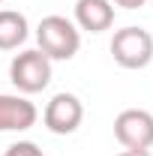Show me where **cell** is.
<instances>
[{
    "label": "cell",
    "instance_id": "277c9868",
    "mask_svg": "<svg viewBox=\"0 0 153 156\" xmlns=\"http://www.w3.org/2000/svg\"><path fill=\"white\" fill-rule=\"evenodd\" d=\"M114 138L126 150L153 147V114L144 108H126L114 117Z\"/></svg>",
    "mask_w": 153,
    "mask_h": 156
},
{
    "label": "cell",
    "instance_id": "9c48e42d",
    "mask_svg": "<svg viewBox=\"0 0 153 156\" xmlns=\"http://www.w3.org/2000/svg\"><path fill=\"white\" fill-rule=\"evenodd\" d=\"M6 156H45V153L39 150L33 141H15V144L6 150Z\"/></svg>",
    "mask_w": 153,
    "mask_h": 156
},
{
    "label": "cell",
    "instance_id": "3957f363",
    "mask_svg": "<svg viewBox=\"0 0 153 156\" xmlns=\"http://www.w3.org/2000/svg\"><path fill=\"white\" fill-rule=\"evenodd\" d=\"M111 57L123 69H144L153 60V36L144 27H123L111 39Z\"/></svg>",
    "mask_w": 153,
    "mask_h": 156
},
{
    "label": "cell",
    "instance_id": "52a82bcc",
    "mask_svg": "<svg viewBox=\"0 0 153 156\" xmlns=\"http://www.w3.org/2000/svg\"><path fill=\"white\" fill-rule=\"evenodd\" d=\"M114 24V3L111 0H78L75 3V27L87 33H102Z\"/></svg>",
    "mask_w": 153,
    "mask_h": 156
},
{
    "label": "cell",
    "instance_id": "ba28073f",
    "mask_svg": "<svg viewBox=\"0 0 153 156\" xmlns=\"http://www.w3.org/2000/svg\"><path fill=\"white\" fill-rule=\"evenodd\" d=\"M27 39V18L15 9H0V51H15Z\"/></svg>",
    "mask_w": 153,
    "mask_h": 156
},
{
    "label": "cell",
    "instance_id": "30bf717a",
    "mask_svg": "<svg viewBox=\"0 0 153 156\" xmlns=\"http://www.w3.org/2000/svg\"><path fill=\"white\" fill-rule=\"evenodd\" d=\"M114 6H123V9H141L147 0H111Z\"/></svg>",
    "mask_w": 153,
    "mask_h": 156
},
{
    "label": "cell",
    "instance_id": "6da1fadb",
    "mask_svg": "<svg viewBox=\"0 0 153 156\" xmlns=\"http://www.w3.org/2000/svg\"><path fill=\"white\" fill-rule=\"evenodd\" d=\"M36 42L48 60H72L81 48V30L63 15H45L36 27Z\"/></svg>",
    "mask_w": 153,
    "mask_h": 156
},
{
    "label": "cell",
    "instance_id": "8992f818",
    "mask_svg": "<svg viewBox=\"0 0 153 156\" xmlns=\"http://www.w3.org/2000/svg\"><path fill=\"white\" fill-rule=\"evenodd\" d=\"M36 105L21 93H0V132H24L36 123Z\"/></svg>",
    "mask_w": 153,
    "mask_h": 156
},
{
    "label": "cell",
    "instance_id": "8fae6325",
    "mask_svg": "<svg viewBox=\"0 0 153 156\" xmlns=\"http://www.w3.org/2000/svg\"><path fill=\"white\" fill-rule=\"evenodd\" d=\"M117 156H150V150H123V153Z\"/></svg>",
    "mask_w": 153,
    "mask_h": 156
},
{
    "label": "cell",
    "instance_id": "7a4b0ae2",
    "mask_svg": "<svg viewBox=\"0 0 153 156\" xmlns=\"http://www.w3.org/2000/svg\"><path fill=\"white\" fill-rule=\"evenodd\" d=\"M9 81L15 84V90H18L21 96L42 93L51 84V60L45 57L39 48L21 51L9 63Z\"/></svg>",
    "mask_w": 153,
    "mask_h": 156
},
{
    "label": "cell",
    "instance_id": "7c38bea8",
    "mask_svg": "<svg viewBox=\"0 0 153 156\" xmlns=\"http://www.w3.org/2000/svg\"><path fill=\"white\" fill-rule=\"evenodd\" d=\"M0 3H3V0H0Z\"/></svg>",
    "mask_w": 153,
    "mask_h": 156
},
{
    "label": "cell",
    "instance_id": "5b68a950",
    "mask_svg": "<svg viewBox=\"0 0 153 156\" xmlns=\"http://www.w3.org/2000/svg\"><path fill=\"white\" fill-rule=\"evenodd\" d=\"M84 120V105L75 93H57L42 111V123L54 135H72Z\"/></svg>",
    "mask_w": 153,
    "mask_h": 156
}]
</instances>
